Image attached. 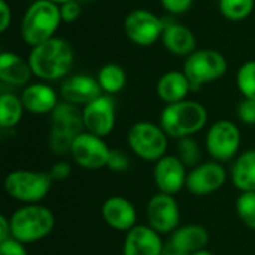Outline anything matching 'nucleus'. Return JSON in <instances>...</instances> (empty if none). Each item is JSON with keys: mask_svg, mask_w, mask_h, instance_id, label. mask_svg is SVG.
<instances>
[{"mask_svg": "<svg viewBox=\"0 0 255 255\" xmlns=\"http://www.w3.org/2000/svg\"><path fill=\"white\" fill-rule=\"evenodd\" d=\"M236 114L242 123L248 126H255V100L242 99V102L238 105Z\"/></svg>", "mask_w": 255, "mask_h": 255, "instance_id": "obj_32", "label": "nucleus"}, {"mask_svg": "<svg viewBox=\"0 0 255 255\" xmlns=\"http://www.w3.org/2000/svg\"><path fill=\"white\" fill-rule=\"evenodd\" d=\"M19 97L22 100L25 111L36 115L51 114L60 103L55 90L45 82L28 84L27 87H24Z\"/></svg>", "mask_w": 255, "mask_h": 255, "instance_id": "obj_20", "label": "nucleus"}, {"mask_svg": "<svg viewBox=\"0 0 255 255\" xmlns=\"http://www.w3.org/2000/svg\"><path fill=\"white\" fill-rule=\"evenodd\" d=\"M0 255H28V253L24 244L13 238H9L0 242Z\"/></svg>", "mask_w": 255, "mask_h": 255, "instance_id": "obj_34", "label": "nucleus"}, {"mask_svg": "<svg viewBox=\"0 0 255 255\" xmlns=\"http://www.w3.org/2000/svg\"><path fill=\"white\" fill-rule=\"evenodd\" d=\"M60 6L49 0H36L25 10L21 21V37L33 46H37L52 37L61 24Z\"/></svg>", "mask_w": 255, "mask_h": 255, "instance_id": "obj_3", "label": "nucleus"}, {"mask_svg": "<svg viewBox=\"0 0 255 255\" xmlns=\"http://www.w3.org/2000/svg\"><path fill=\"white\" fill-rule=\"evenodd\" d=\"M160 40L169 52L184 57L193 54L197 45L193 30L173 19H164V27Z\"/></svg>", "mask_w": 255, "mask_h": 255, "instance_id": "obj_19", "label": "nucleus"}, {"mask_svg": "<svg viewBox=\"0 0 255 255\" xmlns=\"http://www.w3.org/2000/svg\"><path fill=\"white\" fill-rule=\"evenodd\" d=\"M164 244L161 235L149 226H136L127 232L123 255H161Z\"/></svg>", "mask_w": 255, "mask_h": 255, "instance_id": "obj_18", "label": "nucleus"}, {"mask_svg": "<svg viewBox=\"0 0 255 255\" xmlns=\"http://www.w3.org/2000/svg\"><path fill=\"white\" fill-rule=\"evenodd\" d=\"M191 255H214L212 254V251H209L208 248H205V250H200V251H197V253H194V254Z\"/></svg>", "mask_w": 255, "mask_h": 255, "instance_id": "obj_40", "label": "nucleus"}, {"mask_svg": "<svg viewBox=\"0 0 255 255\" xmlns=\"http://www.w3.org/2000/svg\"><path fill=\"white\" fill-rule=\"evenodd\" d=\"M33 70L28 63V58L9 51L0 54V79L4 84L13 87H27L31 79Z\"/></svg>", "mask_w": 255, "mask_h": 255, "instance_id": "obj_22", "label": "nucleus"}, {"mask_svg": "<svg viewBox=\"0 0 255 255\" xmlns=\"http://www.w3.org/2000/svg\"><path fill=\"white\" fill-rule=\"evenodd\" d=\"M208 123L206 108L196 100H181L166 105L160 115V126L169 137L184 139L203 130Z\"/></svg>", "mask_w": 255, "mask_h": 255, "instance_id": "obj_2", "label": "nucleus"}, {"mask_svg": "<svg viewBox=\"0 0 255 255\" xmlns=\"http://www.w3.org/2000/svg\"><path fill=\"white\" fill-rule=\"evenodd\" d=\"M73 49L61 37H52L37 46H33L28 55L33 75L42 81H58L73 67Z\"/></svg>", "mask_w": 255, "mask_h": 255, "instance_id": "obj_1", "label": "nucleus"}, {"mask_svg": "<svg viewBox=\"0 0 255 255\" xmlns=\"http://www.w3.org/2000/svg\"><path fill=\"white\" fill-rule=\"evenodd\" d=\"M205 146L214 161L226 163L236 158L241 148L239 127L230 120L215 121L206 133Z\"/></svg>", "mask_w": 255, "mask_h": 255, "instance_id": "obj_9", "label": "nucleus"}, {"mask_svg": "<svg viewBox=\"0 0 255 255\" xmlns=\"http://www.w3.org/2000/svg\"><path fill=\"white\" fill-rule=\"evenodd\" d=\"M227 181V172L218 161H206L193 167L187 176L185 188L197 197L217 193Z\"/></svg>", "mask_w": 255, "mask_h": 255, "instance_id": "obj_14", "label": "nucleus"}, {"mask_svg": "<svg viewBox=\"0 0 255 255\" xmlns=\"http://www.w3.org/2000/svg\"><path fill=\"white\" fill-rule=\"evenodd\" d=\"M96 78H97V82H99L103 94H109V96L120 93L127 82L124 69L115 63H108V64L102 66L99 69Z\"/></svg>", "mask_w": 255, "mask_h": 255, "instance_id": "obj_25", "label": "nucleus"}, {"mask_svg": "<svg viewBox=\"0 0 255 255\" xmlns=\"http://www.w3.org/2000/svg\"><path fill=\"white\" fill-rule=\"evenodd\" d=\"M160 1H161V6L164 7V10H167L169 13L182 15L187 10H190L194 0H160Z\"/></svg>", "mask_w": 255, "mask_h": 255, "instance_id": "obj_35", "label": "nucleus"}, {"mask_svg": "<svg viewBox=\"0 0 255 255\" xmlns=\"http://www.w3.org/2000/svg\"><path fill=\"white\" fill-rule=\"evenodd\" d=\"M167 134L151 121L134 123L127 133L128 148L136 157L148 163H157L160 158L167 155Z\"/></svg>", "mask_w": 255, "mask_h": 255, "instance_id": "obj_7", "label": "nucleus"}, {"mask_svg": "<svg viewBox=\"0 0 255 255\" xmlns=\"http://www.w3.org/2000/svg\"><path fill=\"white\" fill-rule=\"evenodd\" d=\"M0 13H1V21H0V31L4 33L7 27L10 25L12 21V10L7 4L6 0H0Z\"/></svg>", "mask_w": 255, "mask_h": 255, "instance_id": "obj_37", "label": "nucleus"}, {"mask_svg": "<svg viewBox=\"0 0 255 255\" xmlns=\"http://www.w3.org/2000/svg\"><path fill=\"white\" fill-rule=\"evenodd\" d=\"M84 1H97V0H84Z\"/></svg>", "mask_w": 255, "mask_h": 255, "instance_id": "obj_42", "label": "nucleus"}, {"mask_svg": "<svg viewBox=\"0 0 255 255\" xmlns=\"http://www.w3.org/2000/svg\"><path fill=\"white\" fill-rule=\"evenodd\" d=\"M148 226L160 235H172L181 223V211L175 196L157 193L146 205Z\"/></svg>", "mask_w": 255, "mask_h": 255, "instance_id": "obj_12", "label": "nucleus"}, {"mask_svg": "<svg viewBox=\"0 0 255 255\" xmlns=\"http://www.w3.org/2000/svg\"><path fill=\"white\" fill-rule=\"evenodd\" d=\"M70 173H72V167L66 161H57L51 167V170H49V175H51V178H52L54 182L55 181H64V179H67L70 176Z\"/></svg>", "mask_w": 255, "mask_h": 255, "instance_id": "obj_36", "label": "nucleus"}, {"mask_svg": "<svg viewBox=\"0 0 255 255\" xmlns=\"http://www.w3.org/2000/svg\"><path fill=\"white\" fill-rule=\"evenodd\" d=\"M191 90L193 87L187 75L179 70L166 72L157 82V94L166 105L185 100Z\"/></svg>", "mask_w": 255, "mask_h": 255, "instance_id": "obj_23", "label": "nucleus"}, {"mask_svg": "<svg viewBox=\"0 0 255 255\" xmlns=\"http://www.w3.org/2000/svg\"><path fill=\"white\" fill-rule=\"evenodd\" d=\"M131 166V158L123 152V151H118V149H111V154H109V160H108V164L106 167L114 172V173H126Z\"/></svg>", "mask_w": 255, "mask_h": 255, "instance_id": "obj_31", "label": "nucleus"}, {"mask_svg": "<svg viewBox=\"0 0 255 255\" xmlns=\"http://www.w3.org/2000/svg\"><path fill=\"white\" fill-rule=\"evenodd\" d=\"M230 179L241 193H255V149L245 151L235 158Z\"/></svg>", "mask_w": 255, "mask_h": 255, "instance_id": "obj_24", "label": "nucleus"}, {"mask_svg": "<svg viewBox=\"0 0 255 255\" xmlns=\"http://www.w3.org/2000/svg\"><path fill=\"white\" fill-rule=\"evenodd\" d=\"M164 19L148 9L131 10L124 21L127 37L139 46H151L161 39Z\"/></svg>", "mask_w": 255, "mask_h": 255, "instance_id": "obj_10", "label": "nucleus"}, {"mask_svg": "<svg viewBox=\"0 0 255 255\" xmlns=\"http://www.w3.org/2000/svg\"><path fill=\"white\" fill-rule=\"evenodd\" d=\"M103 94L97 78L90 75L67 76L60 85V96L64 102L76 106H85Z\"/></svg>", "mask_w": 255, "mask_h": 255, "instance_id": "obj_17", "label": "nucleus"}, {"mask_svg": "<svg viewBox=\"0 0 255 255\" xmlns=\"http://www.w3.org/2000/svg\"><path fill=\"white\" fill-rule=\"evenodd\" d=\"M85 131L82 109L69 102H60L51 112L49 148L55 155L70 154L73 140Z\"/></svg>", "mask_w": 255, "mask_h": 255, "instance_id": "obj_5", "label": "nucleus"}, {"mask_svg": "<svg viewBox=\"0 0 255 255\" xmlns=\"http://www.w3.org/2000/svg\"><path fill=\"white\" fill-rule=\"evenodd\" d=\"M187 166L178 155H164L154 166V182L158 193L175 196L187 185Z\"/></svg>", "mask_w": 255, "mask_h": 255, "instance_id": "obj_15", "label": "nucleus"}, {"mask_svg": "<svg viewBox=\"0 0 255 255\" xmlns=\"http://www.w3.org/2000/svg\"><path fill=\"white\" fill-rule=\"evenodd\" d=\"M176 155L190 169L199 166L200 164V160H202L200 146H199V143L193 137H184V139H179L178 140Z\"/></svg>", "mask_w": 255, "mask_h": 255, "instance_id": "obj_29", "label": "nucleus"}, {"mask_svg": "<svg viewBox=\"0 0 255 255\" xmlns=\"http://www.w3.org/2000/svg\"><path fill=\"white\" fill-rule=\"evenodd\" d=\"M12 238L21 244H33L51 235L55 226L52 211L43 205H24L10 217Z\"/></svg>", "mask_w": 255, "mask_h": 255, "instance_id": "obj_4", "label": "nucleus"}, {"mask_svg": "<svg viewBox=\"0 0 255 255\" xmlns=\"http://www.w3.org/2000/svg\"><path fill=\"white\" fill-rule=\"evenodd\" d=\"M239 220L251 230H255V193H241L235 203Z\"/></svg>", "mask_w": 255, "mask_h": 255, "instance_id": "obj_30", "label": "nucleus"}, {"mask_svg": "<svg viewBox=\"0 0 255 255\" xmlns=\"http://www.w3.org/2000/svg\"><path fill=\"white\" fill-rule=\"evenodd\" d=\"M12 238L10 232V220L6 215H0V242Z\"/></svg>", "mask_w": 255, "mask_h": 255, "instance_id": "obj_38", "label": "nucleus"}, {"mask_svg": "<svg viewBox=\"0 0 255 255\" xmlns=\"http://www.w3.org/2000/svg\"><path fill=\"white\" fill-rule=\"evenodd\" d=\"M173 248L182 254L191 255L200 250H205L209 244V232L199 224L179 226L172 235L169 242Z\"/></svg>", "mask_w": 255, "mask_h": 255, "instance_id": "obj_21", "label": "nucleus"}, {"mask_svg": "<svg viewBox=\"0 0 255 255\" xmlns=\"http://www.w3.org/2000/svg\"><path fill=\"white\" fill-rule=\"evenodd\" d=\"M85 131L99 137H106L115 127V100L109 94H102L82 108Z\"/></svg>", "mask_w": 255, "mask_h": 255, "instance_id": "obj_13", "label": "nucleus"}, {"mask_svg": "<svg viewBox=\"0 0 255 255\" xmlns=\"http://www.w3.org/2000/svg\"><path fill=\"white\" fill-rule=\"evenodd\" d=\"M255 0H218L221 15L229 21H242L253 13Z\"/></svg>", "mask_w": 255, "mask_h": 255, "instance_id": "obj_27", "label": "nucleus"}, {"mask_svg": "<svg viewBox=\"0 0 255 255\" xmlns=\"http://www.w3.org/2000/svg\"><path fill=\"white\" fill-rule=\"evenodd\" d=\"M60 13H61V21L63 22H75L79 15H81V4L78 0H70L63 4H60Z\"/></svg>", "mask_w": 255, "mask_h": 255, "instance_id": "obj_33", "label": "nucleus"}, {"mask_svg": "<svg viewBox=\"0 0 255 255\" xmlns=\"http://www.w3.org/2000/svg\"><path fill=\"white\" fill-rule=\"evenodd\" d=\"M161 255H185V254H182L181 251H178L176 248H173L170 244H164V250H163V254Z\"/></svg>", "mask_w": 255, "mask_h": 255, "instance_id": "obj_39", "label": "nucleus"}, {"mask_svg": "<svg viewBox=\"0 0 255 255\" xmlns=\"http://www.w3.org/2000/svg\"><path fill=\"white\" fill-rule=\"evenodd\" d=\"M111 148L96 134L88 131L81 133L72 143L70 155L72 160L85 170H99L106 167L109 160Z\"/></svg>", "mask_w": 255, "mask_h": 255, "instance_id": "obj_11", "label": "nucleus"}, {"mask_svg": "<svg viewBox=\"0 0 255 255\" xmlns=\"http://www.w3.org/2000/svg\"><path fill=\"white\" fill-rule=\"evenodd\" d=\"M227 67V60L221 52L215 49H196L185 58L182 72L191 82L193 90H199L202 85L224 76Z\"/></svg>", "mask_w": 255, "mask_h": 255, "instance_id": "obj_8", "label": "nucleus"}, {"mask_svg": "<svg viewBox=\"0 0 255 255\" xmlns=\"http://www.w3.org/2000/svg\"><path fill=\"white\" fill-rule=\"evenodd\" d=\"M49 172L39 170H13L6 175L3 187L6 194L24 205H37L52 188Z\"/></svg>", "mask_w": 255, "mask_h": 255, "instance_id": "obj_6", "label": "nucleus"}, {"mask_svg": "<svg viewBox=\"0 0 255 255\" xmlns=\"http://www.w3.org/2000/svg\"><path fill=\"white\" fill-rule=\"evenodd\" d=\"M102 220L106 226L117 232H130L137 224V211L136 206L123 196L108 197L100 209Z\"/></svg>", "mask_w": 255, "mask_h": 255, "instance_id": "obj_16", "label": "nucleus"}, {"mask_svg": "<svg viewBox=\"0 0 255 255\" xmlns=\"http://www.w3.org/2000/svg\"><path fill=\"white\" fill-rule=\"evenodd\" d=\"M236 85L244 99L255 100V60L244 63L236 73Z\"/></svg>", "mask_w": 255, "mask_h": 255, "instance_id": "obj_28", "label": "nucleus"}, {"mask_svg": "<svg viewBox=\"0 0 255 255\" xmlns=\"http://www.w3.org/2000/svg\"><path fill=\"white\" fill-rule=\"evenodd\" d=\"M49 1H52V3H55V4H63V3H66V1H70V0H49Z\"/></svg>", "mask_w": 255, "mask_h": 255, "instance_id": "obj_41", "label": "nucleus"}, {"mask_svg": "<svg viewBox=\"0 0 255 255\" xmlns=\"http://www.w3.org/2000/svg\"><path fill=\"white\" fill-rule=\"evenodd\" d=\"M25 108L21 97L12 93H3L0 96V126L3 128H13L19 124Z\"/></svg>", "mask_w": 255, "mask_h": 255, "instance_id": "obj_26", "label": "nucleus"}]
</instances>
